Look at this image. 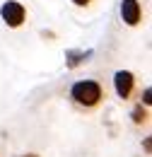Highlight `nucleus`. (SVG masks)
<instances>
[{"mask_svg":"<svg viewBox=\"0 0 152 157\" xmlns=\"http://www.w3.org/2000/svg\"><path fill=\"white\" fill-rule=\"evenodd\" d=\"M70 94L80 106H97L99 99H101V85L94 80H80L73 85Z\"/></svg>","mask_w":152,"mask_h":157,"instance_id":"f257e3e1","label":"nucleus"},{"mask_svg":"<svg viewBox=\"0 0 152 157\" xmlns=\"http://www.w3.org/2000/svg\"><path fill=\"white\" fill-rule=\"evenodd\" d=\"M0 15H2V20L7 22V27H19L24 22V7L17 0H10V2H5L0 7Z\"/></svg>","mask_w":152,"mask_h":157,"instance_id":"f03ea898","label":"nucleus"},{"mask_svg":"<svg viewBox=\"0 0 152 157\" xmlns=\"http://www.w3.org/2000/svg\"><path fill=\"white\" fill-rule=\"evenodd\" d=\"M133 73H128V70H118L114 75V87H116V94L121 99L131 97V92H133Z\"/></svg>","mask_w":152,"mask_h":157,"instance_id":"7ed1b4c3","label":"nucleus"},{"mask_svg":"<svg viewBox=\"0 0 152 157\" xmlns=\"http://www.w3.org/2000/svg\"><path fill=\"white\" fill-rule=\"evenodd\" d=\"M121 17H123L126 24H131V27L140 24V17H142L140 2H138V0H123V2H121Z\"/></svg>","mask_w":152,"mask_h":157,"instance_id":"20e7f679","label":"nucleus"},{"mask_svg":"<svg viewBox=\"0 0 152 157\" xmlns=\"http://www.w3.org/2000/svg\"><path fill=\"white\" fill-rule=\"evenodd\" d=\"M87 56H89V53H80V51H70V53H68V65H70V68H77V65H80L82 60L87 58Z\"/></svg>","mask_w":152,"mask_h":157,"instance_id":"39448f33","label":"nucleus"},{"mask_svg":"<svg viewBox=\"0 0 152 157\" xmlns=\"http://www.w3.org/2000/svg\"><path fill=\"white\" fill-rule=\"evenodd\" d=\"M133 121L135 123H145V121H147V111L142 109V104H138L133 109Z\"/></svg>","mask_w":152,"mask_h":157,"instance_id":"423d86ee","label":"nucleus"},{"mask_svg":"<svg viewBox=\"0 0 152 157\" xmlns=\"http://www.w3.org/2000/svg\"><path fill=\"white\" fill-rule=\"evenodd\" d=\"M152 90H150V87H147V90H145V92H142V101H145V106H147V104H150V101H152Z\"/></svg>","mask_w":152,"mask_h":157,"instance_id":"0eeeda50","label":"nucleus"},{"mask_svg":"<svg viewBox=\"0 0 152 157\" xmlns=\"http://www.w3.org/2000/svg\"><path fill=\"white\" fill-rule=\"evenodd\" d=\"M73 2H75V5H87L89 0H73Z\"/></svg>","mask_w":152,"mask_h":157,"instance_id":"6e6552de","label":"nucleus"},{"mask_svg":"<svg viewBox=\"0 0 152 157\" xmlns=\"http://www.w3.org/2000/svg\"><path fill=\"white\" fill-rule=\"evenodd\" d=\"M22 157H39V155H22Z\"/></svg>","mask_w":152,"mask_h":157,"instance_id":"1a4fd4ad","label":"nucleus"}]
</instances>
